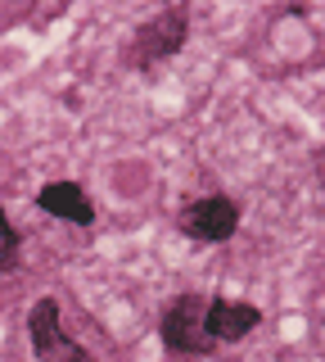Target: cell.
Listing matches in <instances>:
<instances>
[{
  "label": "cell",
  "instance_id": "6da1fadb",
  "mask_svg": "<svg viewBox=\"0 0 325 362\" xmlns=\"http://www.w3.org/2000/svg\"><path fill=\"white\" fill-rule=\"evenodd\" d=\"M185 41H190V9L185 5H167V9L149 14L136 32H131L127 68H136V73H154L159 64L176 59Z\"/></svg>",
  "mask_w": 325,
  "mask_h": 362
},
{
  "label": "cell",
  "instance_id": "7a4b0ae2",
  "mask_svg": "<svg viewBox=\"0 0 325 362\" xmlns=\"http://www.w3.org/2000/svg\"><path fill=\"white\" fill-rule=\"evenodd\" d=\"M204 317H208V294H199V290L176 294L159 317V339L167 354H208L212 339H208Z\"/></svg>",
  "mask_w": 325,
  "mask_h": 362
},
{
  "label": "cell",
  "instance_id": "3957f363",
  "mask_svg": "<svg viewBox=\"0 0 325 362\" xmlns=\"http://www.w3.org/2000/svg\"><path fill=\"white\" fill-rule=\"evenodd\" d=\"M27 339H32L37 362H99L91 349H82L68 331H63V313H59V299H54V294H46V299L32 303Z\"/></svg>",
  "mask_w": 325,
  "mask_h": 362
},
{
  "label": "cell",
  "instance_id": "277c9868",
  "mask_svg": "<svg viewBox=\"0 0 325 362\" xmlns=\"http://www.w3.org/2000/svg\"><path fill=\"white\" fill-rule=\"evenodd\" d=\"M176 226L181 235L199 245H226L235 231H240V204L231 195H204V199H190L181 213H176Z\"/></svg>",
  "mask_w": 325,
  "mask_h": 362
},
{
  "label": "cell",
  "instance_id": "5b68a950",
  "mask_svg": "<svg viewBox=\"0 0 325 362\" xmlns=\"http://www.w3.org/2000/svg\"><path fill=\"white\" fill-rule=\"evenodd\" d=\"M37 209L54 213V218H63L73 226H91L95 222V204H91L82 181H46V186L37 190Z\"/></svg>",
  "mask_w": 325,
  "mask_h": 362
},
{
  "label": "cell",
  "instance_id": "8992f818",
  "mask_svg": "<svg viewBox=\"0 0 325 362\" xmlns=\"http://www.w3.org/2000/svg\"><path fill=\"white\" fill-rule=\"evenodd\" d=\"M257 322H262V313L253 308V303L244 299H226V294H212L208 299V339L217 344V339H244L249 331H257Z\"/></svg>",
  "mask_w": 325,
  "mask_h": 362
},
{
  "label": "cell",
  "instance_id": "52a82bcc",
  "mask_svg": "<svg viewBox=\"0 0 325 362\" xmlns=\"http://www.w3.org/2000/svg\"><path fill=\"white\" fill-rule=\"evenodd\" d=\"M18 263H23V240H18V226L9 222V213L0 209V276L14 272Z\"/></svg>",
  "mask_w": 325,
  "mask_h": 362
}]
</instances>
